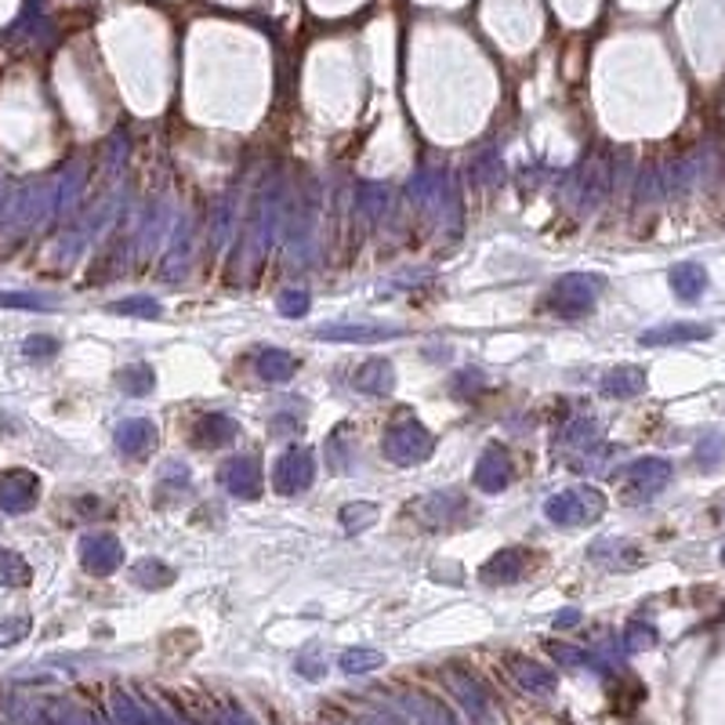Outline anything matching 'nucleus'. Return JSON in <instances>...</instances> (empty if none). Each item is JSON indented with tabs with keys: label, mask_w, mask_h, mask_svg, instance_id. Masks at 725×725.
<instances>
[{
	"label": "nucleus",
	"mask_w": 725,
	"mask_h": 725,
	"mask_svg": "<svg viewBox=\"0 0 725 725\" xmlns=\"http://www.w3.org/2000/svg\"><path fill=\"white\" fill-rule=\"evenodd\" d=\"M708 327L700 324H675V327H660V330H650L642 334V341L646 344H664V341H697V338H708Z\"/></svg>",
	"instance_id": "obj_1"
},
{
	"label": "nucleus",
	"mask_w": 725,
	"mask_h": 725,
	"mask_svg": "<svg viewBox=\"0 0 725 725\" xmlns=\"http://www.w3.org/2000/svg\"><path fill=\"white\" fill-rule=\"evenodd\" d=\"M515 671H519V682L526 689H534V693H551V686H556V678H551L545 667H537V664H519Z\"/></svg>",
	"instance_id": "obj_5"
},
{
	"label": "nucleus",
	"mask_w": 725,
	"mask_h": 725,
	"mask_svg": "<svg viewBox=\"0 0 725 725\" xmlns=\"http://www.w3.org/2000/svg\"><path fill=\"white\" fill-rule=\"evenodd\" d=\"M407 708L413 711V715H418V722H421V725H457L451 711H446L443 704H435V700L410 697V700H407Z\"/></svg>",
	"instance_id": "obj_2"
},
{
	"label": "nucleus",
	"mask_w": 725,
	"mask_h": 725,
	"mask_svg": "<svg viewBox=\"0 0 725 725\" xmlns=\"http://www.w3.org/2000/svg\"><path fill=\"white\" fill-rule=\"evenodd\" d=\"M341 667H344L349 675L374 671V667H382V653H374V650H352V653H344V657H341Z\"/></svg>",
	"instance_id": "obj_6"
},
{
	"label": "nucleus",
	"mask_w": 725,
	"mask_h": 725,
	"mask_svg": "<svg viewBox=\"0 0 725 725\" xmlns=\"http://www.w3.org/2000/svg\"><path fill=\"white\" fill-rule=\"evenodd\" d=\"M229 725H255V722L244 718V715H239V711H236V715H229Z\"/></svg>",
	"instance_id": "obj_7"
},
{
	"label": "nucleus",
	"mask_w": 725,
	"mask_h": 725,
	"mask_svg": "<svg viewBox=\"0 0 725 725\" xmlns=\"http://www.w3.org/2000/svg\"><path fill=\"white\" fill-rule=\"evenodd\" d=\"M454 689L461 693V704L471 711V718H476L479 725H490V708L487 700H482V693L471 682H461V678H454Z\"/></svg>",
	"instance_id": "obj_4"
},
{
	"label": "nucleus",
	"mask_w": 725,
	"mask_h": 725,
	"mask_svg": "<svg viewBox=\"0 0 725 725\" xmlns=\"http://www.w3.org/2000/svg\"><path fill=\"white\" fill-rule=\"evenodd\" d=\"M363 725H396V722H388V718H366Z\"/></svg>",
	"instance_id": "obj_8"
},
{
	"label": "nucleus",
	"mask_w": 725,
	"mask_h": 725,
	"mask_svg": "<svg viewBox=\"0 0 725 725\" xmlns=\"http://www.w3.org/2000/svg\"><path fill=\"white\" fill-rule=\"evenodd\" d=\"M704 287H708V276L700 265H682V269H675V291L682 297H697Z\"/></svg>",
	"instance_id": "obj_3"
}]
</instances>
